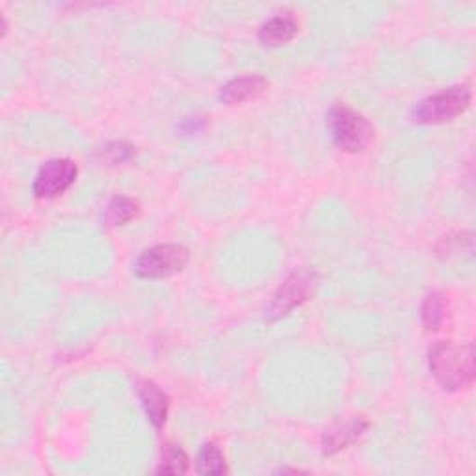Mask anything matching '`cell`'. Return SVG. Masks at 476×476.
Segmentation results:
<instances>
[{"label":"cell","instance_id":"10","mask_svg":"<svg viewBox=\"0 0 476 476\" xmlns=\"http://www.w3.org/2000/svg\"><path fill=\"white\" fill-rule=\"evenodd\" d=\"M138 395L142 399L144 409L148 413V418L151 421V425L160 430L166 425V418H167V397L162 393V389L158 385H155L153 382H139L138 385Z\"/></svg>","mask_w":476,"mask_h":476},{"label":"cell","instance_id":"12","mask_svg":"<svg viewBox=\"0 0 476 476\" xmlns=\"http://www.w3.org/2000/svg\"><path fill=\"white\" fill-rule=\"evenodd\" d=\"M138 214V203L125 195H118L106 207V221L110 226H123Z\"/></svg>","mask_w":476,"mask_h":476},{"label":"cell","instance_id":"4","mask_svg":"<svg viewBox=\"0 0 476 476\" xmlns=\"http://www.w3.org/2000/svg\"><path fill=\"white\" fill-rule=\"evenodd\" d=\"M190 254L184 246L179 244H160L146 249L134 263V272L144 279L170 277L186 268Z\"/></svg>","mask_w":476,"mask_h":476},{"label":"cell","instance_id":"13","mask_svg":"<svg viewBox=\"0 0 476 476\" xmlns=\"http://www.w3.org/2000/svg\"><path fill=\"white\" fill-rule=\"evenodd\" d=\"M198 472L200 474H223L228 472L226 458L214 443H207L198 456Z\"/></svg>","mask_w":476,"mask_h":476},{"label":"cell","instance_id":"3","mask_svg":"<svg viewBox=\"0 0 476 476\" xmlns=\"http://www.w3.org/2000/svg\"><path fill=\"white\" fill-rule=\"evenodd\" d=\"M471 104V90L467 86H453L441 94L423 99L413 108V121L421 125H439L453 121Z\"/></svg>","mask_w":476,"mask_h":476},{"label":"cell","instance_id":"8","mask_svg":"<svg viewBox=\"0 0 476 476\" xmlns=\"http://www.w3.org/2000/svg\"><path fill=\"white\" fill-rule=\"evenodd\" d=\"M268 88V82L261 75L240 76L231 80L229 84L221 88V101L226 104H242L247 101H254L263 95Z\"/></svg>","mask_w":476,"mask_h":476},{"label":"cell","instance_id":"1","mask_svg":"<svg viewBox=\"0 0 476 476\" xmlns=\"http://www.w3.org/2000/svg\"><path fill=\"white\" fill-rule=\"evenodd\" d=\"M430 371L446 391H458L474 380V346L451 341L436 343L428 354Z\"/></svg>","mask_w":476,"mask_h":476},{"label":"cell","instance_id":"7","mask_svg":"<svg viewBox=\"0 0 476 476\" xmlns=\"http://www.w3.org/2000/svg\"><path fill=\"white\" fill-rule=\"evenodd\" d=\"M369 421L363 417H354L348 418L345 423H337L326 430L322 437V453L324 456H333L345 449H348L350 445H354L363 434L367 432Z\"/></svg>","mask_w":476,"mask_h":476},{"label":"cell","instance_id":"14","mask_svg":"<svg viewBox=\"0 0 476 476\" xmlns=\"http://www.w3.org/2000/svg\"><path fill=\"white\" fill-rule=\"evenodd\" d=\"M445 317V301L439 292H430L423 303V324L428 331L439 329Z\"/></svg>","mask_w":476,"mask_h":476},{"label":"cell","instance_id":"2","mask_svg":"<svg viewBox=\"0 0 476 476\" xmlns=\"http://www.w3.org/2000/svg\"><path fill=\"white\" fill-rule=\"evenodd\" d=\"M328 129L333 144L346 153L365 151L374 139V127L369 120L343 103L329 108Z\"/></svg>","mask_w":476,"mask_h":476},{"label":"cell","instance_id":"15","mask_svg":"<svg viewBox=\"0 0 476 476\" xmlns=\"http://www.w3.org/2000/svg\"><path fill=\"white\" fill-rule=\"evenodd\" d=\"M104 153L112 157V162H125V160H129L134 155L132 148L127 146V144H123V142L121 144H110L104 149Z\"/></svg>","mask_w":476,"mask_h":476},{"label":"cell","instance_id":"11","mask_svg":"<svg viewBox=\"0 0 476 476\" xmlns=\"http://www.w3.org/2000/svg\"><path fill=\"white\" fill-rule=\"evenodd\" d=\"M190 460L177 445H166L162 451V462L157 469L158 474H184L188 472Z\"/></svg>","mask_w":476,"mask_h":476},{"label":"cell","instance_id":"9","mask_svg":"<svg viewBox=\"0 0 476 476\" xmlns=\"http://www.w3.org/2000/svg\"><path fill=\"white\" fill-rule=\"evenodd\" d=\"M298 34V21L291 13H279L268 19L259 31V40L266 47H279L294 40Z\"/></svg>","mask_w":476,"mask_h":476},{"label":"cell","instance_id":"5","mask_svg":"<svg viewBox=\"0 0 476 476\" xmlns=\"http://www.w3.org/2000/svg\"><path fill=\"white\" fill-rule=\"evenodd\" d=\"M317 287V274L301 268L296 270L292 275H289L287 282L279 287L275 292L272 303L266 310V319L268 320H277L287 317L292 310H296L298 305L307 301L311 298Z\"/></svg>","mask_w":476,"mask_h":476},{"label":"cell","instance_id":"6","mask_svg":"<svg viewBox=\"0 0 476 476\" xmlns=\"http://www.w3.org/2000/svg\"><path fill=\"white\" fill-rule=\"evenodd\" d=\"M78 167L69 158H54L40 167L34 179V195L40 200H52L64 193L76 179Z\"/></svg>","mask_w":476,"mask_h":476}]
</instances>
